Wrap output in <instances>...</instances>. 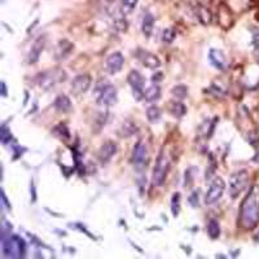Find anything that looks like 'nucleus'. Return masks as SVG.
Segmentation results:
<instances>
[{"label":"nucleus","mask_w":259,"mask_h":259,"mask_svg":"<svg viewBox=\"0 0 259 259\" xmlns=\"http://www.w3.org/2000/svg\"><path fill=\"white\" fill-rule=\"evenodd\" d=\"M259 222V186H253L240 207L239 223L244 230H253Z\"/></svg>","instance_id":"1"},{"label":"nucleus","mask_w":259,"mask_h":259,"mask_svg":"<svg viewBox=\"0 0 259 259\" xmlns=\"http://www.w3.org/2000/svg\"><path fill=\"white\" fill-rule=\"evenodd\" d=\"M2 251L4 256H11V258H21L26 253V245L24 240L18 237V236H6L3 233V239H2Z\"/></svg>","instance_id":"2"},{"label":"nucleus","mask_w":259,"mask_h":259,"mask_svg":"<svg viewBox=\"0 0 259 259\" xmlns=\"http://www.w3.org/2000/svg\"><path fill=\"white\" fill-rule=\"evenodd\" d=\"M94 95L96 103L101 106H112L118 100L117 89L109 82L97 83L94 90Z\"/></svg>","instance_id":"3"},{"label":"nucleus","mask_w":259,"mask_h":259,"mask_svg":"<svg viewBox=\"0 0 259 259\" xmlns=\"http://www.w3.org/2000/svg\"><path fill=\"white\" fill-rule=\"evenodd\" d=\"M65 79H66V73L62 69L56 68L39 74L38 78H36V83H38L40 89L48 91V90H52L53 87H56L60 83L65 82Z\"/></svg>","instance_id":"4"},{"label":"nucleus","mask_w":259,"mask_h":259,"mask_svg":"<svg viewBox=\"0 0 259 259\" xmlns=\"http://www.w3.org/2000/svg\"><path fill=\"white\" fill-rule=\"evenodd\" d=\"M170 170V159H168L167 154L163 149L159 152L158 157H157L156 165L153 168V175H152V183L153 186L161 187L165 184L166 177Z\"/></svg>","instance_id":"5"},{"label":"nucleus","mask_w":259,"mask_h":259,"mask_svg":"<svg viewBox=\"0 0 259 259\" xmlns=\"http://www.w3.org/2000/svg\"><path fill=\"white\" fill-rule=\"evenodd\" d=\"M249 183V172L246 170L236 171L230 178V196L232 198L239 197V194L246 188Z\"/></svg>","instance_id":"6"},{"label":"nucleus","mask_w":259,"mask_h":259,"mask_svg":"<svg viewBox=\"0 0 259 259\" xmlns=\"http://www.w3.org/2000/svg\"><path fill=\"white\" fill-rule=\"evenodd\" d=\"M226 189V183L221 177H217L212 179L211 184H210L209 189H207L206 194H205V203L206 205H214L218 202L222 198Z\"/></svg>","instance_id":"7"},{"label":"nucleus","mask_w":259,"mask_h":259,"mask_svg":"<svg viewBox=\"0 0 259 259\" xmlns=\"http://www.w3.org/2000/svg\"><path fill=\"white\" fill-rule=\"evenodd\" d=\"M127 80H128L130 85H131V89H133V94L134 97H135L136 100H142L144 99V77H143L142 74L139 73L138 70H133L130 71L128 77H127Z\"/></svg>","instance_id":"8"},{"label":"nucleus","mask_w":259,"mask_h":259,"mask_svg":"<svg viewBox=\"0 0 259 259\" xmlns=\"http://www.w3.org/2000/svg\"><path fill=\"white\" fill-rule=\"evenodd\" d=\"M90 85H91V77L87 74H80L78 77H75L71 82V94L78 96L84 92L89 91Z\"/></svg>","instance_id":"9"},{"label":"nucleus","mask_w":259,"mask_h":259,"mask_svg":"<svg viewBox=\"0 0 259 259\" xmlns=\"http://www.w3.org/2000/svg\"><path fill=\"white\" fill-rule=\"evenodd\" d=\"M148 162V149L144 143L139 142L134 147L133 152V163L136 167H144Z\"/></svg>","instance_id":"10"},{"label":"nucleus","mask_w":259,"mask_h":259,"mask_svg":"<svg viewBox=\"0 0 259 259\" xmlns=\"http://www.w3.org/2000/svg\"><path fill=\"white\" fill-rule=\"evenodd\" d=\"M124 59L122 56L121 52H114L112 53L108 59H106V71L112 75L119 73L123 68Z\"/></svg>","instance_id":"11"},{"label":"nucleus","mask_w":259,"mask_h":259,"mask_svg":"<svg viewBox=\"0 0 259 259\" xmlns=\"http://www.w3.org/2000/svg\"><path fill=\"white\" fill-rule=\"evenodd\" d=\"M138 59L142 61L144 66L149 69H158L161 66V61H159L158 57L153 53L148 52V51H138Z\"/></svg>","instance_id":"12"},{"label":"nucleus","mask_w":259,"mask_h":259,"mask_svg":"<svg viewBox=\"0 0 259 259\" xmlns=\"http://www.w3.org/2000/svg\"><path fill=\"white\" fill-rule=\"evenodd\" d=\"M209 60L215 68L219 69V70H226L227 66H228V62H227V57L224 55V52L222 50H211L209 53Z\"/></svg>","instance_id":"13"},{"label":"nucleus","mask_w":259,"mask_h":259,"mask_svg":"<svg viewBox=\"0 0 259 259\" xmlns=\"http://www.w3.org/2000/svg\"><path fill=\"white\" fill-rule=\"evenodd\" d=\"M117 153V145L114 144L113 142H106L105 144L101 145L100 150H99V161L101 163H106V162H109L112 159V157Z\"/></svg>","instance_id":"14"},{"label":"nucleus","mask_w":259,"mask_h":259,"mask_svg":"<svg viewBox=\"0 0 259 259\" xmlns=\"http://www.w3.org/2000/svg\"><path fill=\"white\" fill-rule=\"evenodd\" d=\"M55 108L60 113H69L71 110V101L66 95H59L55 100Z\"/></svg>","instance_id":"15"},{"label":"nucleus","mask_w":259,"mask_h":259,"mask_svg":"<svg viewBox=\"0 0 259 259\" xmlns=\"http://www.w3.org/2000/svg\"><path fill=\"white\" fill-rule=\"evenodd\" d=\"M159 97H161V89H159L158 84L150 85L144 91V100L148 101V103L159 100Z\"/></svg>","instance_id":"16"},{"label":"nucleus","mask_w":259,"mask_h":259,"mask_svg":"<svg viewBox=\"0 0 259 259\" xmlns=\"http://www.w3.org/2000/svg\"><path fill=\"white\" fill-rule=\"evenodd\" d=\"M43 47H45V40H41V39H38L35 41V45L32 46L31 51H30L29 55V62L34 64V62L38 61L39 56H40V52L43 51Z\"/></svg>","instance_id":"17"},{"label":"nucleus","mask_w":259,"mask_h":259,"mask_svg":"<svg viewBox=\"0 0 259 259\" xmlns=\"http://www.w3.org/2000/svg\"><path fill=\"white\" fill-rule=\"evenodd\" d=\"M168 109H170L171 114L174 115V117H177V118L183 117V115L186 114V112H187L186 105H184L183 103H180V101H177V100L171 101V103L168 104Z\"/></svg>","instance_id":"18"},{"label":"nucleus","mask_w":259,"mask_h":259,"mask_svg":"<svg viewBox=\"0 0 259 259\" xmlns=\"http://www.w3.org/2000/svg\"><path fill=\"white\" fill-rule=\"evenodd\" d=\"M143 32H144L145 36H150L152 31H153L154 26V17L150 13H147L143 18V25H142Z\"/></svg>","instance_id":"19"},{"label":"nucleus","mask_w":259,"mask_h":259,"mask_svg":"<svg viewBox=\"0 0 259 259\" xmlns=\"http://www.w3.org/2000/svg\"><path fill=\"white\" fill-rule=\"evenodd\" d=\"M161 117H162V113L158 106L152 105L147 109V118L150 123H157V122H159Z\"/></svg>","instance_id":"20"},{"label":"nucleus","mask_w":259,"mask_h":259,"mask_svg":"<svg viewBox=\"0 0 259 259\" xmlns=\"http://www.w3.org/2000/svg\"><path fill=\"white\" fill-rule=\"evenodd\" d=\"M207 233L211 239H218L221 236V226H219L218 221L211 219V221L207 223Z\"/></svg>","instance_id":"21"},{"label":"nucleus","mask_w":259,"mask_h":259,"mask_svg":"<svg viewBox=\"0 0 259 259\" xmlns=\"http://www.w3.org/2000/svg\"><path fill=\"white\" fill-rule=\"evenodd\" d=\"M197 17L202 24L207 25L210 24V21H211V13H210L206 8L200 7V8L197 9Z\"/></svg>","instance_id":"22"},{"label":"nucleus","mask_w":259,"mask_h":259,"mask_svg":"<svg viewBox=\"0 0 259 259\" xmlns=\"http://www.w3.org/2000/svg\"><path fill=\"white\" fill-rule=\"evenodd\" d=\"M171 211L174 217H178L180 212V193H174L172 194V198H171Z\"/></svg>","instance_id":"23"},{"label":"nucleus","mask_w":259,"mask_h":259,"mask_svg":"<svg viewBox=\"0 0 259 259\" xmlns=\"http://www.w3.org/2000/svg\"><path fill=\"white\" fill-rule=\"evenodd\" d=\"M171 92H172V95H174L177 99H180V100H182V99H184V97L188 95V89H187L186 85H177V87L172 89Z\"/></svg>","instance_id":"24"},{"label":"nucleus","mask_w":259,"mask_h":259,"mask_svg":"<svg viewBox=\"0 0 259 259\" xmlns=\"http://www.w3.org/2000/svg\"><path fill=\"white\" fill-rule=\"evenodd\" d=\"M139 0H122V11L124 13L133 12Z\"/></svg>","instance_id":"25"},{"label":"nucleus","mask_w":259,"mask_h":259,"mask_svg":"<svg viewBox=\"0 0 259 259\" xmlns=\"http://www.w3.org/2000/svg\"><path fill=\"white\" fill-rule=\"evenodd\" d=\"M0 139H2V143L3 144H7L8 142H11V139H12V134L7 128L6 124L2 126V130H0Z\"/></svg>","instance_id":"26"},{"label":"nucleus","mask_w":259,"mask_h":259,"mask_svg":"<svg viewBox=\"0 0 259 259\" xmlns=\"http://www.w3.org/2000/svg\"><path fill=\"white\" fill-rule=\"evenodd\" d=\"M163 41H166V43H171V41L174 40L175 39V31L171 27H168V29H165L163 30Z\"/></svg>","instance_id":"27"},{"label":"nucleus","mask_w":259,"mask_h":259,"mask_svg":"<svg viewBox=\"0 0 259 259\" xmlns=\"http://www.w3.org/2000/svg\"><path fill=\"white\" fill-rule=\"evenodd\" d=\"M189 202H191V205L193 207L198 206V191L193 192V193L191 194V197H189Z\"/></svg>","instance_id":"28"},{"label":"nucleus","mask_w":259,"mask_h":259,"mask_svg":"<svg viewBox=\"0 0 259 259\" xmlns=\"http://www.w3.org/2000/svg\"><path fill=\"white\" fill-rule=\"evenodd\" d=\"M253 46L254 48H259V29L253 30Z\"/></svg>","instance_id":"29"},{"label":"nucleus","mask_w":259,"mask_h":259,"mask_svg":"<svg viewBox=\"0 0 259 259\" xmlns=\"http://www.w3.org/2000/svg\"><path fill=\"white\" fill-rule=\"evenodd\" d=\"M2 198H3V205H4V206H6L7 209H11V206H9L8 201H7V197H6V194H4V192H3V193H2Z\"/></svg>","instance_id":"30"},{"label":"nucleus","mask_w":259,"mask_h":259,"mask_svg":"<svg viewBox=\"0 0 259 259\" xmlns=\"http://www.w3.org/2000/svg\"><path fill=\"white\" fill-rule=\"evenodd\" d=\"M2 87H3V96H7V89H6V83H2Z\"/></svg>","instance_id":"31"},{"label":"nucleus","mask_w":259,"mask_h":259,"mask_svg":"<svg viewBox=\"0 0 259 259\" xmlns=\"http://www.w3.org/2000/svg\"><path fill=\"white\" fill-rule=\"evenodd\" d=\"M254 240H255L256 242H259V231L255 233V235H254Z\"/></svg>","instance_id":"32"}]
</instances>
